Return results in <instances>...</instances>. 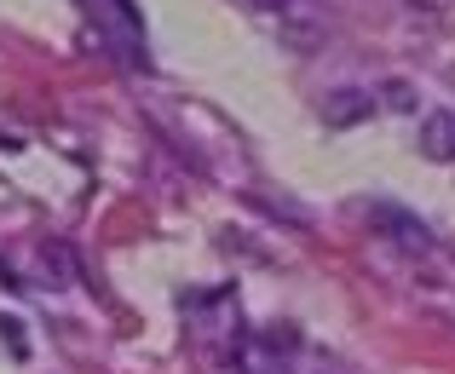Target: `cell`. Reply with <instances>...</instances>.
Wrapping results in <instances>:
<instances>
[{
    "mask_svg": "<svg viewBox=\"0 0 455 374\" xmlns=\"http://www.w3.org/2000/svg\"><path fill=\"white\" fill-rule=\"evenodd\" d=\"M254 6H271V12H283V6H289V0H254Z\"/></svg>",
    "mask_w": 455,
    "mask_h": 374,
    "instance_id": "277c9868",
    "label": "cell"
},
{
    "mask_svg": "<svg viewBox=\"0 0 455 374\" xmlns=\"http://www.w3.org/2000/svg\"><path fill=\"white\" fill-rule=\"evenodd\" d=\"M369 115H375V92H357V87L334 92V99L323 104V122L329 127H352V122H369Z\"/></svg>",
    "mask_w": 455,
    "mask_h": 374,
    "instance_id": "7a4b0ae2",
    "label": "cell"
},
{
    "mask_svg": "<svg viewBox=\"0 0 455 374\" xmlns=\"http://www.w3.org/2000/svg\"><path fill=\"white\" fill-rule=\"evenodd\" d=\"M317 374H329V369H317Z\"/></svg>",
    "mask_w": 455,
    "mask_h": 374,
    "instance_id": "5b68a950",
    "label": "cell"
},
{
    "mask_svg": "<svg viewBox=\"0 0 455 374\" xmlns=\"http://www.w3.org/2000/svg\"><path fill=\"white\" fill-rule=\"evenodd\" d=\"M421 150L433 155V162H455V115L450 110H433L421 122Z\"/></svg>",
    "mask_w": 455,
    "mask_h": 374,
    "instance_id": "3957f363",
    "label": "cell"
},
{
    "mask_svg": "<svg viewBox=\"0 0 455 374\" xmlns=\"http://www.w3.org/2000/svg\"><path fill=\"white\" fill-rule=\"evenodd\" d=\"M369 225H375V231H387L392 243L410 248V253H427V248H433V231H427L421 219H410L403 208H392V202H375V208H369Z\"/></svg>",
    "mask_w": 455,
    "mask_h": 374,
    "instance_id": "6da1fadb",
    "label": "cell"
}]
</instances>
